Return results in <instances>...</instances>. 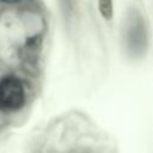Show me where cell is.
I'll list each match as a JSON object with an SVG mask.
<instances>
[{
  "label": "cell",
  "mask_w": 153,
  "mask_h": 153,
  "mask_svg": "<svg viewBox=\"0 0 153 153\" xmlns=\"http://www.w3.org/2000/svg\"><path fill=\"white\" fill-rule=\"evenodd\" d=\"M25 103V90L22 81L14 76L0 80V110L17 111Z\"/></svg>",
  "instance_id": "1"
},
{
  "label": "cell",
  "mask_w": 153,
  "mask_h": 153,
  "mask_svg": "<svg viewBox=\"0 0 153 153\" xmlns=\"http://www.w3.org/2000/svg\"><path fill=\"white\" fill-rule=\"evenodd\" d=\"M127 35L128 41L133 43V45L136 48V44H140L142 48V44L145 45L146 42V33H145V25L142 23V18L140 14H133L129 17V22L127 25Z\"/></svg>",
  "instance_id": "2"
},
{
  "label": "cell",
  "mask_w": 153,
  "mask_h": 153,
  "mask_svg": "<svg viewBox=\"0 0 153 153\" xmlns=\"http://www.w3.org/2000/svg\"><path fill=\"white\" fill-rule=\"evenodd\" d=\"M97 7L103 19L110 22L114 18V0H97Z\"/></svg>",
  "instance_id": "3"
},
{
  "label": "cell",
  "mask_w": 153,
  "mask_h": 153,
  "mask_svg": "<svg viewBox=\"0 0 153 153\" xmlns=\"http://www.w3.org/2000/svg\"><path fill=\"white\" fill-rule=\"evenodd\" d=\"M4 2H7V4H14V2H18L19 0H1Z\"/></svg>",
  "instance_id": "4"
}]
</instances>
